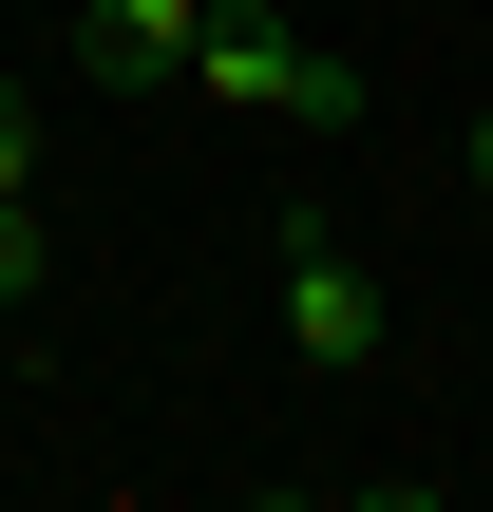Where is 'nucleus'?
Here are the masks:
<instances>
[{"mask_svg": "<svg viewBox=\"0 0 493 512\" xmlns=\"http://www.w3.org/2000/svg\"><path fill=\"white\" fill-rule=\"evenodd\" d=\"M190 95H209V114H266V133H342V114H361V76H342L285 0H209V19H190Z\"/></svg>", "mask_w": 493, "mask_h": 512, "instance_id": "1", "label": "nucleus"}, {"mask_svg": "<svg viewBox=\"0 0 493 512\" xmlns=\"http://www.w3.org/2000/svg\"><path fill=\"white\" fill-rule=\"evenodd\" d=\"M285 342H304L323 380H361V361H380V285L342 266V228H285Z\"/></svg>", "mask_w": 493, "mask_h": 512, "instance_id": "2", "label": "nucleus"}, {"mask_svg": "<svg viewBox=\"0 0 493 512\" xmlns=\"http://www.w3.org/2000/svg\"><path fill=\"white\" fill-rule=\"evenodd\" d=\"M190 19H209V0H76V76H95V95H171V76H190Z\"/></svg>", "mask_w": 493, "mask_h": 512, "instance_id": "3", "label": "nucleus"}, {"mask_svg": "<svg viewBox=\"0 0 493 512\" xmlns=\"http://www.w3.org/2000/svg\"><path fill=\"white\" fill-rule=\"evenodd\" d=\"M38 285H57V209L19 190V209H0V304H38Z\"/></svg>", "mask_w": 493, "mask_h": 512, "instance_id": "4", "label": "nucleus"}, {"mask_svg": "<svg viewBox=\"0 0 493 512\" xmlns=\"http://www.w3.org/2000/svg\"><path fill=\"white\" fill-rule=\"evenodd\" d=\"M19 190H38V95L0 76V209H19Z\"/></svg>", "mask_w": 493, "mask_h": 512, "instance_id": "5", "label": "nucleus"}]
</instances>
